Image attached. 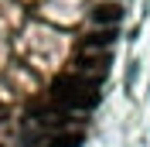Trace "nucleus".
Returning a JSON list of instances; mask_svg holds the SVG:
<instances>
[{
  "label": "nucleus",
  "instance_id": "obj_5",
  "mask_svg": "<svg viewBox=\"0 0 150 147\" xmlns=\"http://www.w3.org/2000/svg\"><path fill=\"white\" fill-rule=\"evenodd\" d=\"M38 123L48 130H65L68 127V113L65 110H45V113H38Z\"/></svg>",
  "mask_w": 150,
  "mask_h": 147
},
{
  "label": "nucleus",
  "instance_id": "obj_2",
  "mask_svg": "<svg viewBox=\"0 0 150 147\" xmlns=\"http://www.w3.org/2000/svg\"><path fill=\"white\" fill-rule=\"evenodd\" d=\"M106 65H109V55H106V48H103V55H92V51L85 48V51H82V58H79V69L92 75V82H96V79H103Z\"/></svg>",
  "mask_w": 150,
  "mask_h": 147
},
{
  "label": "nucleus",
  "instance_id": "obj_3",
  "mask_svg": "<svg viewBox=\"0 0 150 147\" xmlns=\"http://www.w3.org/2000/svg\"><path fill=\"white\" fill-rule=\"evenodd\" d=\"M92 21L96 24H120L123 21V7L120 4H96L92 7Z\"/></svg>",
  "mask_w": 150,
  "mask_h": 147
},
{
  "label": "nucleus",
  "instance_id": "obj_1",
  "mask_svg": "<svg viewBox=\"0 0 150 147\" xmlns=\"http://www.w3.org/2000/svg\"><path fill=\"white\" fill-rule=\"evenodd\" d=\"M51 96L62 110H92L99 103V92H96L92 79H82V75H58L55 86H51Z\"/></svg>",
  "mask_w": 150,
  "mask_h": 147
},
{
  "label": "nucleus",
  "instance_id": "obj_4",
  "mask_svg": "<svg viewBox=\"0 0 150 147\" xmlns=\"http://www.w3.org/2000/svg\"><path fill=\"white\" fill-rule=\"evenodd\" d=\"M116 41V24H103V31H92L85 38V48H112Z\"/></svg>",
  "mask_w": 150,
  "mask_h": 147
},
{
  "label": "nucleus",
  "instance_id": "obj_6",
  "mask_svg": "<svg viewBox=\"0 0 150 147\" xmlns=\"http://www.w3.org/2000/svg\"><path fill=\"white\" fill-rule=\"evenodd\" d=\"M82 133H79V130H72V133H65V130H58V133H55V137H51V140H48V144H51V147H82Z\"/></svg>",
  "mask_w": 150,
  "mask_h": 147
}]
</instances>
